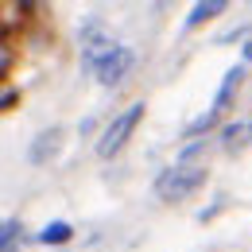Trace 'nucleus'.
Listing matches in <instances>:
<instances>
[{
	"label": "nucleus",
	"mask_w": 252,
	"mask_h": 252,
	"mask_svg": "<svg viewBox=\"0 0 252 252\" xmlns=\"http://www.w3.org/2000/svg\"><path fill=\"white\" fill-rule=\"evenodd\" d=\"M202 183H206V167L202 163H175V167H167L156 179V198H163V202H183Z\"/></svg>",
	"instance_id": "f257e3e1"
},
{
	"label": "nucleus",
	"mask_w": 252,
	"mask_h": 252,
	"mask_svg": "<svg viewBox=\"0 0 252 252\" xmlns=\"http://www.w3.org/2000/svg\"><path fill=\"white\" fill-rule=\"evenodd\" d=\"M140 121H144V105H128L125 113H117V117L109 121V128L101 132V140H97V156H101V159L117 156V152L128 144V136L136 132Z\"/></svg>",
	"instance_id": "f03ea898"
},
{
	"label": "nucleus",
	"mask_w": 252,
	"mask_h": 252,
	"mask_svg": "<svg viewBox=\"0 0 252 252\" xmlns=\"http://www.w3.org/2000/svg\"><path fill=\"white\" fill-rule=\"evenodd\" d=\"M132 63H136V59H132V51L113 43V47H109V51H105V55L94 63V74H97V82H105V86H117V82L125 78L128 70H132Z\"/></svg>",
	"instance_id": "7ed1b4c3"
},
{
	"label": "nucleus",
	"mask_w": 252,
	"mask_h": 252,
	"mask_svg": "<svg viewBox=\"0 0 252 252\" xmlns=\"http://www.w3.org/2000/svg\"><path fill=\"white\" fill-rule=\"evenodd\" d=\"M241 78H245V66H233V70H229V74H225V82H221V90H218V97H214V109H210V113H214V117H218L221 109H225V105H229V97H233V90H237V86H241Z\"/></svg>",
	"instance_id": "20e7f679"
},
{
	"label": "nucleus",
	"mask_w": 252,
	"mask_h": 252,
	"mask_svg": "<svg viewBox=\"0 0 252 252\" xmlns=\"http://www.w3.org/2000/svg\"><path fill=\"white\" fill-rule=\"evenodd\" d=\"M225 12V0H210V4H194V12L187 16V28H198V24H206V20H214Z\"/></svg>",
	"instance_id": "39448f33"
},
{
	"label": "nucleus",
	"mask_w": 252,
	"mask_h": 252,
	"mask_svg": "<svg viewBox=\"0 0 252 252\" xmlns=\"http://www.w3.org/2000/svg\"><path fill=\"white\" fill-rule=\"evenodd\" d=\"M70 233H74V229H70L66 221H51V225L39 233V245H66V241H70Z\"/></svg>",
	"instance_id": "423d86ee"
},
{
	"label": "nucleus",
	"mask_w": 252,
	"mask_h": 252,
	"mask_svg": "<svg viewBox=\"0 0 252 252\" xmlns=\"http://www.w3.org/2000/svg\"><path fill=\"white\" fill-rule=\"evenodd\" d=\"M20 233H24V229H20V221H0V252H12L16 249V241H20Z\"/></svg>",
	"instance_id": "0eeeda50"
},
{
	"label": "nucleus",
	"mask_w": 252,
	"mask_h": 252,
	"mask_svg": "<svg viewBox=\"0 0 252 252\" xmlns=\"http://www.w3.org/2000/svg\"><path fill=\"white\" fill-rule=\"evenodd\" d=\"M16 101H20L16 90H4V94H0V109H8V105H16Z\"/></svg>",
	"instance_id": "6e6552de"
},
{
	"label": "nucleus",
	"mask_w": 252,
	"mask_h": 252,
	"mask_svg": "<svg viewBox=\"0 0 252 252\" xmlns=\"http://www.w3.org/2000/svg\"><path fill=\"white\" fill-rule=\"evenodd\" d=\"M245 59H252V43H249V51H245Z\"/></svg>",
	"instance_id": "1a4fd4ad"
}]
</instances>
